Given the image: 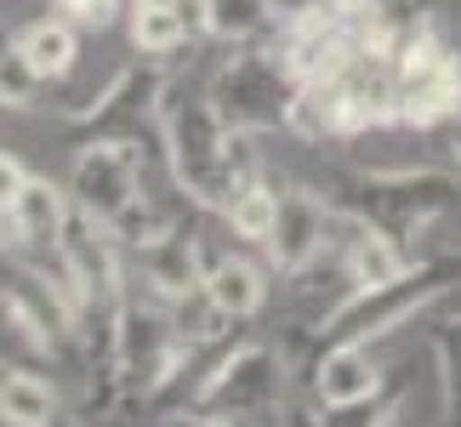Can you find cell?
Here are the masks:
<instances>
[{"label":"cell","mask_w":461,"mask_h":427,"mask_svg":"<svg viewBox=\"0 0 461 427\" xmlns=\"http://www.w3.org/2000/svg\"><path fill=\"white\" fill-rule=\"evenodd\" d=\"M159 137H166V159L176 188L194 205H228L245 177H257V159L245 154V132H228L222 109L205 92L188 86H166L159 97Z\"/></svg>","instance_id":"cell-1"},{"label":"cell","mask_w":461,"mask_h":427,"mask_svg":"<svg viewBox=\"0 0 461 427\" xmlns=\"http://www.w3.org/2000/svg\"><path fill=\"white\" fill-rule=\"evenodd\" d=\"M461 274L445 268V262H411L399 279H387V285H353V296L348 302H336V308L325 313V342H376V336L387 331H399L404 319H411L416 308H433L438 296L450 291Z\"/></svg>","instance_id":"cell-2"},{"label":"cell","mask_w":461,"mask_h":427,"mask_svg":"<svg viewBox=\"0 0 461 427\" xmlns=\"http://www.w3.org/2000/svg\"><path fill=\"white\" fill-rule=\"evenodd\" d=\"M109 365H114V382L126 394H159L166 377L183 365L188 353V336L176 331V313L166 308H143V302H120V313L109 319Z\"/></svg>","instance_id":"cell-3"},{"label":"cell","mask_w":461,"mask_h":427,"mask_svg":"<svg viewBox=\"0 0 461 427\" xmlns=\"http://www.w3.org/2000/svg\"><path fill=\"white\" fill-rule=\"evenodd\" d=\"M58 268H63L68 285H75L86 319H92V313L114 319L120 313V302H126V257H120V234L109 223L75 211L68 228H63V240H58Z\"/></svg>","instance_id":"cell-4"},{"label":"cell","mask_w":461,"mask_h":427,"mask_svg":"<svg viewBox=\"0 0 461 427\" xmlns=\"http://www.w3.org/2000/svg\"><path fill=\"white\" fill-rule=\"evenodd\" d=\"M68 200H75V211H86V217L114 228L137 200H143V154H137V142L131 137L80 142L75 171H68Z\"/></svg>","instance_id":"cell-5"},{"label":"cell","mask_w":461,"mask_h":427,"mask_svg":"<svg viewBox=\"0 0 461 427\" xmlns=\"http://www.w3.org/2000/svg\"><path fill=\"white\" fill-rule=\"evenodd\" d=\"M291 68L279 51H240L234 63L217 75V92L211 103L222 109L228 132H268V126H285V109H291Z\"/></svg>","instance_id":"cell-6"},{"label":"cell","mask_w":461,"mask_h":427,"mask_svg":"<svg viewBox=\"0 0 461 427\" xmlns=\"http://www.w3.org/2000/svg\"><path fill=\"white\" fill-rule=\"evenodd\" d=\"M461 109V63L428 34H411L393 51V114L399 126H445Z\"/></svg>","instance_id":"cell-7"},{"label":"cell","mask_w":461,"mask_h":427,"mask_svg":"<svg viewBox=\"0 0 461 427\" xmlns=\"http://www.w3.org/2000/svg\"><path fill=\"white\" fill-rule=\"evenodd\" d=\"M279 394H285V365H279L262 342H240L200 382L194 404H200L205 416H257V411H274Z\"/></svg>","instance_id":"cell-8"},{"label":"cell","mask_w":461,"mask_h":427,"mask_svg":"<svg viewBox=\"0 0 461 427\" xmlns=\"http://www.w3.org/2000/svg\"><path fill=\"white\" fill-rule=\"evenodd\" d=\"M330 228H336V205H325L319 194L308 188H285L279 194V217H274V234H268V262L279 274H303L308 262L325 251V240H330Z\"/></svg>","instance_id":"cell-9"},{"label":"cell","mask_w":461,"mask_h":427,"mask_svg":"<svg viewBox=\"0 0 461 427\" xmlns=\"http://www.w3.org/2000/svg\"><path fill=\"white\" fill-rule=\"evenodd\" d=\"M68 217H75L68 188H58L51 177H34V171H29V183L17 188V200L6 205L0 228L12 234L17 251H51V257H58V240H63Z\"/></svg>","instance_id":"cell-10"},{"label":"cell","mask_w":461,"mask_h":427,"mask_svg":"<svg viewBox=\"0 0 461 427\" xmlns=\"http://www.w3.org/2000/svg\"><path fill=\"white\" fill-rule=\"evenodd\" d=\"M159 97H166V80L126 68V75H114L103 86V97L75 103V120H86L97 137H137V126L149 114H159Z\"/></svg>","instance_id":"cell-11"},{"label":"cell","mask_w":461,"mask_h":427,"mask_svg":"<svg viewBox=\"0 0 461 427\" xmlns=\"http://www.w3.org/2000/svg\"><path fill=\"white\" fill-rule=\"evenodd\" d=\"M137 274L154 285L159 302H183L200 291L205 279V262H200V245H194L183 228H166V234H154L149 245H137Z\"/></svg>","instance_id":"cell-12"},{"label":"cell","mask_w":461,"mask_h":427,"mask_svg":"<svg viewBox=\"0 0 461 427\" xmlns=\"http://www.w3.org/2000/svg\"><path fill=\"white\" fill-rule=\"evenodd\" d=\"M313 394L319 404L370 399V394H382V365L370 359L365 342H325V353L313 365Z\"/></svg>","instance_id":"cell-13"},{"label":"cell","mask_w":461,"mask_h":427,"mask_svg":"<svg viewBox=\"0 0 461 427\" xmlns=\"http://www.w3.org/2000/svg\"><path fill=\"white\" fill-rule=\"evenodd\" d=\"M342 228H348V251H342V268L353 285H387L411 268V257L399 251V240L376 228L365 211H342Z\"/></svg>","instance_id":"cell-14"},{"label":"cell","mask_w":461,"mask_h":427,"mask_svg":"<svg viewBox=\"0 0 461 427\" xmlns=\"http://www.w3.org/2000/svg\"><path fill=\"white\" fill-rule=\"evenodd\" d=\"M200 291L211 296V308H217L228 325H240V319L262 313V302H268V279H262V268L245 262V257H217V262H205Z\"/></svg>","instance_id":"cell-15"},{"label":"cell","mask_w":461,"mask_h":427,"mask_svg":"<svg viewBox=\"0 0 461 427\" xmlns=\"http://www.w3.org/2000/svg\"><path fill=\"white\" fill-rule=\"evenodd\" d=\"M0 422L6 427H51L58 422V387L29 365L0 370Z\"/></svg>","instance_id":"cell-16"},{"label":"cell","mask_w":461,"mask_h":427,"mask_svg":"<svg viewBox=\"0 0 461 427\" xmlns=\"http://www.w3.org/2000/svg\"><path fill=\"white\" fill-rule=\"evenodd\" d=\"M17 46H23V58L34 63V75L51 86V80H68V75H75L80 29L68 23V17H41V23H29L23 34H17Z\"/></svg>","instance_id":"cell-17"},{"label":"cell","mask_w":461,"mask_h":427,"mask_svg":"<svg viewBox=\"0 0 461 427\" xmlns=\"http://www.w3.org/2000/svg\"><path fill=\"white\" fill-rule=\"evenodd\" d=\"M274 217H279V188H268L262 177H245L234 200L222 205V223L234 228V240H251V245H268Z\"/></svg>","instance_id":"cell-18"},{"label":"cell","mask_w":461,"mask_h":427,"mask_svg":"<svg viewBox=\"0 0 461 427\" xmlns=\"http://www.w3.org/2000/svg\"><path fill=\"white\" fill-rule=\"evenodd\" d=\"M274 0H205V34L228 46H251L257 34L274 29Z\"/></svg>","instance_id":"cell-19"},{"label":"cell","mask_w":461,"mask_h":427,"mask_svg":"<svg viewBox=\"0 0 461 427\" xmlns=\"http://www.w3.org/2000/svg\"><path fill=\"white\" fill-rule=\"evenodd\" d=\"M41 92H46V80L34 75L23 46L6 41L0 46V109H41Z\"/></svg>","instance_id":"cell-20"},{"label":"cell","mask_w":461,"mask_h":427,"mask_svg":"<svg viewBox=\"0 0 461 427\" xmlns=\"http://www.w3.org/2000/svg\"><path fill=\"white\" fill-rule=\"evenodd\" d=\"M46 353H51V342L17 313V302L0 291V370L17 365V359H46Z\"/></svg>","instance_id":"cell-21"},{"label":"cell","mask_w":461,"mask_h":427,"mask_svg":"<svg viewBox=\"0 0 461 427\" xmlns=\"http://www.w3.org/2000/svg\"><path fill=\"white\" fill-rule=\"evenodd\" d=\"M188 41V29L176 23V12H159V6H131V46L143 58H166Z\"/></svg>","instance_id":"cell-22"},{"label":"cell","mask_w":461,"mask_h":427,"mask_svg":"<svg viewBox=\"0 0 461 427\" xmlns=\"http://www.w3.org/2000/svg\"><path fill=\"white\" fill-rule=\"evenodd\" d=\"M399 416V399L387 394H370V399H348V404H325L319 411V427H393Z\"/></svg>","instance_id":"cell-23"},{"label":"cell","mask_w":461,"mask_h":427,"mask_svg":"<svg viewBox=\"0 0 461 427\" xmlns=\"http://www.w3.org/2000/svg\"><path fill=\"white\" fill-rule=\"evenodd\" d=\"M51 6H58V17H68L75 29H109L120 0H51Z\"/></svg>","instance_id":"cell-24"},{"label":"cell","mask_w":461,"mask_h":427,"mask_svg":"<svg viewBox=\"0 0 461 427\" xmlns=\"http://www.w3.org/2000/svg\"><path fill=\"white\" fill-rule=\"evenodd\" d=\"M29 183V171H23V159H12V154H0V217H6V205L17 200V188Z\"/></svg>","instance_id":"cell-25"},{"label":"cell","mask_w":461,"mask_h":427,"mask_svg":"<svg viewBox=\"0 0 461 427\" xmlns=\"http://www.w3.org/2000/svg\"><path fill=\"white\" fill-rule=\"evenodd\" d=\"M176 23H183L188 29V41H194V34H205V0H176Z\"/></svg>","instance_id":"cell-26"},{"label":"cell","mask_w":461,"mask_h":427,"mask_svg":"<svg viewBox=\"0 0 461 427\" xmlns=\"http://www.w3.org/2000/svg\"><path fill=\"white\" fill-rule=\"evenodd\" d=\"M445 149H450V159H456V166H461V109L445 120Z\"/></svg>","instance_id":"cell-27"},{"label":"cell","mask_w":461,"mask_h":427,"mask_svg":"<svg viewBox=\"0 0 461 427\" xmlns=\"http://www.w3.org/2000/svg\"><path fill=\"white\" fill-rule=\"evenodd\" d=\"M325 12H342V17H365V0H325Z\"/></svg>","instance_id":"cell-28"},{"label":"cell","mask_w":461,"mask_h":427,"mask_svg":"<svg viewBox=\"0 0 461 427\" xmlns=\"http://www.w3.org/2000/svg\"><path fill=\"white\" fill-rule=\"evenodd\" d=\"M176 427H228V416H205V411H194V416H183Z\"/></svg>","instance_id":"cell-29"},{"label":"cell","mask_w":461,"mask_h":427,"mask_svg":"<svg viewBox=\"0 0 461 427\" xmlns=\"http://www.w3.org/2000/svg\"><path fill=\"white\" fill-rule=\"evenodd\" d=\"M131 6H159V12H171L176 0H131Z\"/></svg>","instance_id":"cell-30"}]
</instances>
